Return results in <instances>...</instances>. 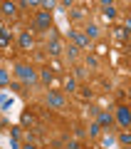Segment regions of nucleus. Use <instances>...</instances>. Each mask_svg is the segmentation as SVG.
<instances>
[{
  "label": "nucleus",
  "instance_id": "obj_21",
  "mask_svg": "<svg viewBox=\"0 0 131 149\" xmlns=\"http://www.w3.org/2000/svg\"><path fill=\"white\" fill-rule=\"evenodd\" d=\"M10 47V40H5V37H0V50H8Z\"/></svg>",
  "mask_w": 131,
  "mask_h": 149
},
{
  "label": "nucleus",
  "instance_id": "obj_11",
  "mask_svg": "<svg viewBox=\"0 0 131 149\" xmlns=\"http://www.w3.org/2000/svg\"><path fill=\"white\" fill-rule=\"evenodd\" d=\"M64 90L74 92V90H77V80H74V77H67V80H64Z\"/></svg>",
  "mask_w": 131,
  "mask_h": 149
},
{
  "label": "nucleus",
  "instance_id": "obj_10",
  "mask_svg": "<svg viewBox=\"0 0 131 149\" xmlns=\"http://www.w3.org/2000/svg\"><path fill=\"white\" fill-rule=\"evenodd\" d=\"M84 32H87V35H84L87 40H92V37H99V27H97V25H89Z\"/></svg>",
  "mask_w": 131,
  "mask_h": 149
},
{
  "label": "nucleus",
  "instance_id": "obj_24",
  "mask_svg": "<svg viewBox=\"0 0 131 149\" xmlns=\"http://www.w3.org/2000/svg\"><path fill=\"white\" fill-rule=\"evenodd\" d=\"M22 149H35V144H25V147H22Z\"/></svg>",
  "mask_w": 131,
  "mask_h": 149
},
{
  "label": "nucleus",
  "instance_id": "obj_16",
  "mask_svg": "<svg viewBox=\"0 0 131 149\" xmlns=\"http://www.w3.org/2000/svg\"><path fill=\"white\" fill-rule=\"evenodd\" d=\"M42 82H45V85L52 82V72H50V70H42Z\"/></svg>",
  "mask_w": 131,
  "mask_h": 149
},
{
  "label": "nucleus",
  "instance_id": "obj_9",
  "mask_svg": "<svg viewBox=\"0 0 131 149\" xmlns=\"http://www.w3.org/2000/svg\"><path fill=\"white\" fill-rule=\"evenodd\" d=\"M111 122H114V119H111V114H106V112H99V127H111Z\"/></svg>",
  "mask_w": 131,
  "mask_h": 149
},
{
  "label": "nucleus",
  "instance_id": "obj_6",
  "mask_svg": "<svg viewBox=\"0 0 131 149\" xmlns=\"http://www.w3.org/2000/svg\"><path fill=\"white\" fill-rule=\"evenodd\" d=\"M17 42H20V47H22V50H30V47H32V35H30V32H22Z\"/></svg>",
  "mask_w": 131,
  "mask_h": 149
},
{
  "label": "nucleus",
  "instance_id": "obj_14",
  "mask_svg": "<svg viewBox=\"0 0 131 149\" xmlns=\"http://www.w3.org/2000/svg\"><path fill=\"white\" fill-rule=\"evenodd\" d=\"M8 80H10V77H8V70L0 67V87H5V85H8Z\"/></svg>",
  "mask_w": 131,
  "mask_h": 149
},
{
  "label": "nucleus",
  "instance_id": "obj_23",
  "mask_svg": "<svg viewBox=\"0 0 131 149\" xmlns=\"http://www.w3.org/2000/svg\"><path fill=\"white\" fill-rule=\"evenodd\" d=\"M114 144V137H104V147H111Z\"/></svg>",
  "mask_w": 131,
  "mask_h": 149
},
{
  "label": "nucleus",
  "instance_id": "obj_12",
  "mask_svg": "<svg viewBox=\"0 0 131 149\" xmlns=\"http://www.w3.org/2000/svg\"><path fill=\"white\" fill-rule=\"evenodd\" d=\"M67 55H69V60H77V57H79V47H77V45H69V47H67Z\"/></svg>",
  "mask_w": 131,
  "mask_h": 149
},
{
  "label": "nucleus",
  "instance_id": "obj_15",
  "mask_svg": "<svg viewBox=\"0 0 131 149\" xmlns=\"http://www.w3.org/2000/svg\"><path fill=\"white\" fill-rule=\"evenodd\" d=\"M99 132H101V127H99L97 122H92V127H89V134H92V137H99Z\"/></svg>",
  "mask_w": 131,
  "mask_h": 149
},
{
  "label": "nucleus",
  "instance_id": "obj_13",
  "mask_svg": "<svg viewBox=\"0 0 131 149\" xmlns=\"http://www.w3.org/2000/svg\"><path fill=\"white\" fill-rule=\"evenodd\" d=\"M119 142L124 144V147H129V144H131V134H129V132H121V134H119Z\"/></svg>",
  "mask_w": 131,
  "mask_h": 149
},
{
  "label": "nucleus",
  "instance_id": "obj_7",
  "mask_svg": "<svg viewBox=\"0 0 131 149\" xmlns=\"http://www.w3.org/2000/svg\"><path fill=\"white\" fill-rule=\"evenodd\" d=\"M47 47H50V55H59V52H62V42H59L57 37H52V40H50Z\"/></svg>",
  "mask_w": 131,
  "mask_h": 149
},
{
  "label": "nucleus",
  "instance_id": "obj_26",
  "mask_svg": "<svg viewBox=\"0 0 131 149\" xmlns=\"http://www.w3.org/2000/svg\"><path fill=\"white\" fill-rule=\"evenodd\" d=\"M0 13H3V5H0Z\"/></svg>",
  "mask_w": 131,
  "mask_h": 149
},
{
  "label": "nucleus",
  "instance_id": "obj_20",
  "mask_svg": "<svg viewBox=\"0 0 131 149\" xmlns=\"http://www.w3.org/2000/svg\"><path fill=\"white\" fill-rule=\"evenodd\" d=\"M22 124H25V127L32 124V114H30V112H22Z\"/></svg>",
  "mask_w": 131,
  "mask_h": 149
},
{
  "label": "nucleus",
  "instance_id": "obj_8",
  "mask_svg": "<svg viewBox=\"0 0 131 149\" xmlns=\"http://www.w3.org/2000/svg\"><path fill=\"white\" fill-rule=\"evenodd\" d=\"M101 8H104V15L109 17V20H111V17H116V8L111 5L109 0H104V3H101Z\"/></svg>",
  "mask_w": 131,
  "mask_h": 149
},
{
  "label": "nucleus",
  "instance_id": "obj_27",
  "mask_svg": "<svg viewBox=\"0 0 131 149\" xmlns=\"http://www.w3.org/2000/svg\"><path fill=\"white\" fill-rule=\"evenodd\" d=\"M64 149H69V147H64Z\"/></svg>",
  "mask_w": 131,
  "mask_h": 149
},
{
  "label": "nucleus",
  "instance_id": "obj_2",
  "mask_svg": "<svg viewBox=\"0 0 131 149\" xmlns=\"http://www.w3.org/2000/svg\"><path fill=\"white\" fill-rule=\"evenodd\" d=\"M35 27L37 30H50V27H52V17H50L47 10H40L35 15Z\"/></svg>",
  "mask_w": 131,
  "mask_h": 149
},
{
  "label": "nucleus",
  "instance_id": "obj_18",
  "mask_svg": "<svg viewBox=\"0 0 131 149\" xmlns=\"http://www.w3.org/2000/svg\"><path fill=\"white\" fill-rule=\"evenodd\" d=\"M15 8H17L15 3H5V5H3V10H5L8 15H12V13H15Z\"/></svg>",
  "mask_w": 131,
  "mask_h": 149
},
{
  "label": "nucleus",
  "instance_id": "obj_3",
  "mask_svg": "<svg viewBox=\"0 0 131 149\" xmlns=\"http://www.w3.org/2000/svg\"><path fill=\"white\" fill-rule=\"evenodd\" d=\"M47 104L54 107V109H62V107H64V97L59 95V92H50V95H47Z\"/></svg>",
  "mask_w": 131,
  "mask_h": 149
},
{
  "label": "nucleus",
  "instance_id": "obj_1",
  "mask_svg": "<svg viewBox=\"0 0 131 149\" xmlns=\"http://www.w3.org/2000/svg\"><path fill=\"white\" fill-rule=\"evenodd\" d=\"M15 72H17V77H20V80H25V82H27V85H35L37 74H35V70H30L27 65H17Z\"/></svg>",
  "mask_w": 131,
  "mask_h": 149
},
{
  "label": "nucleus",
  "instance_id": "obj_4",
  "mask_svg": "<svg viewBox=\"0 0 131 149\" xmlns=\"http://www.w3.org/2000/svg\"><path fill=\"white\" fill-rule=\"evenodd\" d=\"M116 119H119V124H121V127H129V124H131L129 107H119V109H116Z\"/></svg>",
  "mask_w": 131,
  "mask_h": 149
},
{
  "label": "nucleus",
  "instance_id": "obj_17",
  "mask_svg": "<svg viewBox=\"0 0 131 149\" xmlns=\"http://www.w3.org/2000/svg\"><path fill=\"white\" fill-rule=\"evenodd\" d=\"M10 27H5V25H0V37H5V40H10Z\"/></svg>",
  "mask_w": 131,
  "mask_h": 149
},
{
  "label": "nucleus",
  "instance_id": "obj_25",
  "mask_svg": "<svg viewBox=\"0 0 131 149\" xmlns=\"http://www.w3.org/2000/svg\"><path fill=\"white\" fill-rule=\"evenodd\" d=\"M3 127H5V122H3V119H0V129H3Z\"/></svg>",
  "mask_w": 131,
  "mask_h": 149
},
{
  "label": "nucleus",
  "instance_id": "obj_19",
  "mask_svg": "<svg viewBox=\"0 0 131 149\" xmlns=\"http://www.w3.org/2000/svg\"><path fill=\"white\" fill-rule=\"evenodd\" d=\"M126 35H129L126 27H116V37H119V40H126Z\"/></svg>",
  "mask_w": 131,
  "mask_h": 149
},
{
  "label": "nucleus",
  "instance_id": "obj_5",
  "mask_svg": "<svg viewBox=\"0 0 131 149\" xmlns=\"http://www.w3.org/2000/svg\"><path fill=\"white\" fill-rule=\"evenodd\" d=\"M69 37L77 42V47H87V45H89V40H87L82 32H77V30H69Z\"/></svg>",
  "mask_w": 131,
  "mask_h": 149
},
{
  "label": "nucleus",
  "instance_id": "obj_22",
  "mask_svg": "<svg viewBox=\"0 0 131 149\" xmlns=\"http://www.w3.org/2000/svg\"><path fill=\"white\" fill-rule=\"evenodd\" d=\"M54 5H57L54 0H45V3H42V8H54Z\"/></svg>",
  "mask_w": 131,
  "mask_h": 149
}]
</instances>
